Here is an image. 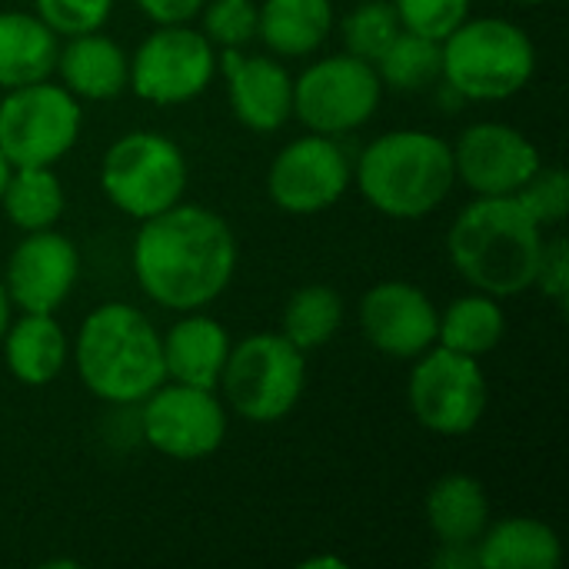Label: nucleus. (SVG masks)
Listing matches in <instances>:
<instances>
[{"label": "nucleus", "instance_id": "nucleus-23", "mask_svg": "<svg viewBox=\"0 0 569 569\" xmlns=\"http://www.w3.org/2000/svg\"><path fill=\"white\" fill-rule=\"evenodd\" d=\"M563 560V543L543 520L510 517L490 523L477 540L480 569H557Z\"/></svg>", "mask_w": 569, "mask_h": 569}, {"label": "nucleus", "instance_id": "nucleus-7", "mask_svg": "<svg viewBox=\"0 0 569 569\" xmlns=\"http://www.w3.org/2000/svg\"><path fill=\"white\" fill-rule=\"evenodd\" d=\"M100 187L120 213L150 220L183 200L187 157L167 133L130 130L103 153Z\"/></svg>", "mask_w": 569, "mask_h": 569}, {"label": "nucleus", "instance_id": "nucleus-29", "mask_svg": "<svg viewBox=\"0 0 569 569\" xmlns=\"http://www.w3.org/2000/svg\"><path fill=\"white\" fill-rule=\"evenodd\" d=\"M400 30L403 27L390 0H363L343 20V43H347V53L377 63Z\"/></svg>", "mask_w": 569, "mask_h": 569}, {"label": "nucleus", "instance_id": "nucleus-33", "mask_svg": "<svg viewBox=\"0 0 569 569\" xmlns=\"http://www.w3.org/2000/svg\"><path fill=\"white\" fill-rule=\"evenodd\" d=\"M37 17L57 33V37H77L100 30L113 10V0H33Z\"/></svg>", "mask_w": 569, "mask_h": 569}, {"label": "nucleus", "instance_id": "nucleus-3", "mask_svg": "<svg viewBox=\"0 0 569 569\" xmlns=\"http://www.w3.org/2000/svg\"><path fill=\"white\" fill-rule=\"evenodd\" d=\"M73 363L80 383L97 400L117 407L147 400L167 380L160 333L130 303H103L83 317Z\"/></svg>", "mask_w": 569, "mask_h": 569}, {"label": "nucleus", "instance_id": "nucleus-32", "mask_svg": "<svg viewBox=\"0 0 569 569\" xmlns=\"http://www.w3.org/2000/svg\"><path fill=\"white\" fill-rule=\"evenodd\" d=\"M400 27L430 40H447L467 17L470 0H390Z\"/></svg>", "mask_w": 569, "mask_h": 569}, {"label": "nucleus", "instance_id": "nucleus-21", "mask_svg": "<svg viewBox=\"0 0 569 569\" xmlns=\"http://www.w3.org/2000/svg\"><path fill=\"white\" fill-rule=\"evenodd\" d=\"M3 360L7 370L23 383V387H47L60 377L70 343L63 327L57 323L53 313H23L13 320L3 333Z\"/></svg>", "mask_w": 569, "mask_h": 569}, {"label": "nucleus", "instance_id": "nucleus-9", "mask_svg": "<svg viewBox=\"0 0 569 569\" xmlns=\"http://www.w3.org/2000/svg\"><path fill=\"white\" fill-rule=\"evenodd\" d=\"M407 400L423 430L437 437H467L487 413L490 387L477 357L433 343L413 363Z\"/></svg>", "mask_w": 569, "mask_h": 569}, {"label": "nucleus", "instance_id": "nucleus-30", "mask_svg": "<svg viewBox=\"0 0 569 569\" xmlns=\"http://www.w3.org/2000/svg\"><path fill=\"white\" fill-rule=\"evenodd\" d=\"M540 227H560L569 213V180L560 167H537V173L513 193Z\"/></svg>", "mask_w": 569, "mask_h": 569}, {"label": "nucleus", "instance_id": "nucleus-26", "mask_svg": "<svg viewBox=\"0 0 569 569\" xmlns=\"http://www.w3.org/2000/svg\"><path fill=\"white\" fill-rule=\"evenodd\" d=\"M0 207L13 227L33 233V230H50L63 217L67 193L50 167H13Z\"/></svg>", "mask_w": 569, "mask_h": 569}, {"label": "nucleus", "instance_id": "nucleus-2", "mask_svg": "<svg viewBox=\"0 0 569 569\" xmlns=\"http://www.w3.org/2000/svg\"><path fill=\"white\" fill-rule=\"evenodd\" d=\"M453 270L480 293L517 297L533 287L543 227L517 197H477L447 233Z\"/></svg>", "mask_w": 569, "mask_h": 569}, {"label": "nucleus", "instance_id": "nucleus-36", "mask_svg": "<svg viewBox=\"0 0 569 569\" xmlns=\"http://www.w3.org/2000/svg\"><path fill=\"white\" fill-rule=\"evenodd\" d=\"M10 297H7V287H3V280H0V340H3V333H7V327H10Z\"/></svg>", "mask_w": 569, "mask_h": 569}, {"label": "nucleus", "instance_id": "nucleus-19", "mask_svg": "<svg viewBox=\"0 0 569 569\" xmlns=\"http://www.w3.org/2000/svg\"><path fill=\"white\" fill-rule=\"evenodd\" d=\"M63 87L77 100H113L130 83V57L123 47L100 30L77 33L57 50V67Z\"/></svg>", "mask_w": 569, "mask_h": 569}, {"label": "nucleus", "instance_id": "nucleus-13", "mask_svg": "<svg viewBox=\"0 0 569 569\" xmlns=\"http://www.w3.org/2000/svg\"><path fill=\"white\" fill-rule=\"evenodd\" d=\"M353 167L327 133L290 140L267 170V193L283 213H320L347 193Z\"/></svg>", "mask_w": 569, "mask_h": 569}, {"label": "nucleus", "instance_id": "nucleus-10", "mask_svg": "<svg viewBox=\"0 0 569 569\" xmlns=\"http://www.w3.org/2000/svg\"><path fill=\"white\" fill-rule=\"evenodd\" d=\"M380 100L377 67L353 53L323 57L293 80V117L310 133H350L377 113Z\"/></svg>", "mask_w": 569, "mask_h": 569}, {"label": "nucleus", "instance_id": "nucleus-8", "mask_svg": "<svg viewBox=\"0 0 569 569\" xmlns=\"http://www.w3.org/2000/svg\"><path fill=\"white\" fill-rule=\"evenodd\" d=\"M80 100L50 80L7 90L0 100V150L10 167H53L80 137Z\"/></svg>", "mask_w": 569, "mask_h": 569}, {"label": "nucleus", "instance_id": "nucleus-34", "mask_svg": "<svg viewBox=\"0 0 569 569\" xmlns=\"http://www.w3.org/2000/svg\"><path fill=\"white\" fill-rule=\"evenodd\" d=\"M533 287L543 290L557 307H567L569 300V243L563 237L543 240V253L537 263V280Z\"/></svg>", "mask_w": 569, "mask_h": 569}, {"label": "nucleus", "instance_id": "nucleus-17", "mask_svg": "<svg viewBox=\"0 0 569 569\" xmlns=\"http://www.w3.org/2000/svg\"><path fill=\"white\" fill-rule=\"evenodd\" d=\"M217 63L227 77L230 110L247 130L273 133L293 117V80L277 60L243 50H220Z\"/></svg>", "mask_w": 569, "mask_h": 569}, {"label": "nucleus", "instance_id": "nucleus-11", "mask_svg": "<svg viewBox=\"0 0 569 569\" xmlns=\"http://www.w3.org/2000/svg\"><path fill=\"white\" fill-rule=\"evenodd\" d=\"M217 73V47L187 23L157 27L130 57V90L153 107L200 97Z\"/></svg>", "mask_w": 569, "mask_h": 569}, {"label": "nucleus", "instance_id": "nucleus-24", "mask_svg": "<svg viewBox=\"0 0 569 569\" xmlns=\"http://www.w3.org/2000/svg\"><path fill=\"white\" fill-rule=\"evenodd\" d=\"M333 30V0H263L257 7V37L277 57H307Z\"/></svg>", "mask_w": 569, "mask_h": 569}, {"label": "nucleus", "instance_id": "nucleus-1", "mask_svg": "<svg viewBox=\"0 0 569 569\" xmlns=\"http://www.w3.org/2000/svg\"><path fill=\"white\" fill-rule=\"evenodd\" d=\"M137 287L163 310L210 307L233 280L237 240L230 223L197 203H177L140 220L130 250Z\"/></svg>", "mask_w": 569, "mask_h": 569}, {"label": "nucleus", "instance_id": "nucleus-25", "mask_svg": "<svg viewBox=\"0 0 569 569\" xmlns=\"http://www.w3.org/2000/svg\"><path fill=\"white\" fill-rule=\"evenodd\" d=\"M507 333V313L500 310L497 297L490 293H470V297H457L443 313H440V327H437V343L463 353V357H487L490 350H497V343Z\"/></svg>", "mask_w": 569, "mask_h": 569}, {"label": "nucleus", "instance_id": "nucleus-14", "mask_svg": "<svg viewBox=\"0 0 569 569\" xmlns=\"http://www.w3.org/2000/svg\"><path fill=\"white\" fill-rule=\"evenodd\" d=\"M450 150L457 180L477 197H513L543 163L533 140L507 123H473Z\"/></svg>", "mask_w": 569, "mask_h": 569}, {"label": "nucleus", "instance_id": "nucleus-12", "mask_svg": "<svg viewBox=\"0 0 569 569\" xmlns=\"http://www.w3.org/2000/svg\"><path fill=\"white\" fill-rule=\"evenodd\" d=\"M140 403L143 440L170 460L213 457L227 440V410L217 390L163 380Z\"/></svg>", "mask_w": 569, "mask_h": 569}, {"label": "nucleus", "instance_id": "nucleus-38", "mask_svg": "<svg viewBox=\"0 0 569 569\" xmlns=\"http://www.w3.org/2000/svg\"><path fill=\"white\" fill-rule=\"evenodd\" d=\"M10 160L3 157V150H0V197H3V187H7V180H10Z\"/></svg>", "mask_w": 569, "mask_h": 569}, {"label": "nucleus", "instance_id": "nucleus-27", "mask_svg": "<svg viewBox=\"0 0 569 569\" xmlns=\"http://www.w3.org/2000/svg\"><path fill=\"white\" fill-rule=\"evenodd\" d=\"M380 73V83L390 90H403V93H417V90H430L433 83L443 80V53H440V40L400 30L393 37V43L380 53V60L373 63Z\"/></svg>", "mask_w": 569, "mask_h": 569}, {"label": "nucleus", "instance_id": "nucleus-37", "mask_svg": "<svg viewBox=\"0 0 569 569\" xmlns=\"http://www.w3.org/2000/svg\"><path fill=\"white\" fill-rule=\"evenodd\" d=\"M307 569H317V567H330V569H343V560H337V557H320V560H307L303 563Z\"/></svg>", "mask_w": 569, "mask_h": 569}, {"label": "nucleus", "instance_id": "nucleus-35", "mask_svg": "<svg viewBox=\"0 0 569 569\" xmlns=\"http://www.w3.org/2000/svg\"><path fill=\"white\" fill-rule=\"evenodd\" d=\"M207 0H137V7L157 23V27H167V23H190L200 10H203Z\"/></svg>", "mask_w": 569, "mask_h": 569}, {"label": "nucleus", "instance_id": "nucleus-39", "mask_svg": "<svg viewBox=\"0 0 569 569\" xmlns=\"http://www.w3.org/2000/svg\"><path fill=\"white\" fill-rule=\"evenodd\" d=\"M520 3H547V0H520Z\"/></svg>", "mask_w": 569, "mask_h": 569}, {"label": "nucleus", "instance_id": "nucleus-15", "mask_svg": "<svg viewBox=\"0 0 569 569\" xmlns=\"http://www.w3.org/2000/svg\"><path fill=\"white\" fill-rule=\"evenodd\" d=\"M437 327L433 300L407 280H383L360 300V330L383 357L417 360L437 343Z\"/></svg>", "mask_w": 569, "mask_h": 569}, {"label": "nucleus", "instance_id": "nucleus-28", "mask_svg": "<svg viewBox=\"0 0 569 569\" xmlns=\"http://www.w3.org/2000/svg\"><path fill=\"white\" fill-rule=\"evenodd\" d=\"M340 323H343V297L323 283L300 287L283 307V337L303 353L330 343Z\"/></svg>", "mask_w": 569, "mask_h": 569}, {"label": "nucleus", "instance_id": "nucleus-16", "mask_svg": "<svg viewBox=\"0 0 569 569\" xmlns=\"http://www.w3.org/2000/svg\"><path fill=\"white\" fill-rule=\"evenodd\" d=\"M80 277V253L70 237L50 230L27 233L7 260L3 287L23 313H57Z\"/></svg>", "mask_w": 569, "mask_h": 569}, {"label": "nucleus", "instance_id": "nucleus-31", "mask_svg": "<svg viewBox=\"0 0 569 569\" xmlns=\"http://www.w3.org/2000/svg\"><path fill=\"white\" fill-rule=\"evenodd\" d=\"M203 37L220 50H243L257 37L253 0H213L203 3Z\"/></svg>", "mask_w": 569, "mask_h": 569}, {"label": "nucleus", "instance_id": "nucleus-5", "mask_svg": "<svg viewBox=\"0 0 569 569\" xmlns=\"http://www.w3.org/2000/svg\"><path fill=\"white\" fill-rule=\"evenodd\" d=\"M440 53L447 90L477 103L517 97L537 70L530 33L503 17H467L447 40H440Z\"/></svg>", "mask_w": 569, "mask_h": 569}, {"label": "nucleus", "instance_id": "nucleus-4", "mask_svg": "<svg viewBox=\"0 0 569 569\" xmlns=\"http://www.w3.org/2000/svg\"><path fill=\"white\" fill-rule=\"evenodd\" d=\"M453 150L430 130H390L363 147L357 187L363 200L393 220L433 213L453 190Z\"/></svg>", "mask_w": 569, "mask_h": 569}, {"label": "nucleus", "instance_id": "nucleus-18", "mask_svg": "<svg viewBox=\"0 0 569 569\" xmlns=\"http://www.w3.org/2000/svg\"><path fill=\"white\" fill-rule=\"evenodd\" d=\"M160 347H163L167 380L217 390L233 343L220 320H213L200 310H190L160 337Z\"/></svg>", "mask_w": 569, "mask_h": 569}, {"label": "nucleus", "instance_id": "nucleus-6", "mask_svg": "<svg viewBox=\"0 0 569 569\" xmlns=\"http://www.w3.org/2000/svg\"><path fill=\"white\" fill-rule=\"evenodd\" d=\"M227 407L250 423L290 417L307 387V360L283 333H253L230 347L220 373Z\"/></svg>", "mask_w": 569, "mask_h": 569}, {"label": "nucleus", "instance_id": "nucleus-20", "mask_svg": "<svg viewBox=\"0 0 569 569\" xmlns=\"http://www.w3.org/2000/svg\"><path fill=\"white\" fill-rule=\"evenodd\" d=\"M423 513L440 547H477L490 527V497L477 477L450 473L430 487Z\"/></svg>", "mask_w": 569, "mask_h": 569}, {"label": "nucleus", "instance_id": "nucleus-22", "mask_svg": "<svg viewBox=\"0 0 569 569\" xmlns=\"http://www.w3.org/2000/svg\"><path fill=\"white\" fill-rule=\"evenodd\" d=\"M57 33L27 10H0V87L50 80L57 67Z\"/></svg>", "mask_w": 569, "mask_h": 569}]
</instances>
